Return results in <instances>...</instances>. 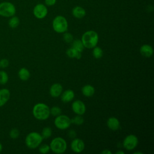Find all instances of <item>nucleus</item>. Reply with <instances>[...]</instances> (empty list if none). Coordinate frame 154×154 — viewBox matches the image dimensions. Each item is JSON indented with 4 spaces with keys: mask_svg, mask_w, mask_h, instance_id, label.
I'll return each mask as SVG.
<instances>
[{
    "mask_svg": "<svg viewBox=\"0 0 154 154\" xmlns=\"http://www.w3.org/2000/svg\"><path fill=\"white\" fill-rule=\"evenodd\" d=\"M99 40L97 33L93 30H89L85 32L81 38V41L85 48L91 49L95 47Z\"/></svg>",
    "mask_w": 154,
    "mask_h": 154,
    "instance_id": "nucleus-1",
    "label": "nucleus"
},
{
    "mask_svg": "<svg viewBox=\"0 0 154 154\" xmlns=\"http://www.w3.org/2000/svg\"><path fill=\"white\" fill-rule=\"evenodd\" d=\"M32 114L37 120H46L50 116V108L43 103H38L33 107Z\"/></svg>",
    "mask_w": 154,
    "mask_h": 154,
    "instance_id": "nucleus-2",
    "label": "nucleus"
},
{
    "mask_svg": "<svg viewBox=\"0 0 154 154\" xmlns=\"http://www.w3.org/2000/svg\"><path fill=\"white\" fill-rule=\"evenodd\" d=\"M42 141L43 137L41 134L36 132H32L26 135L25 144L28 148L33 149L38 147Z\"/></svg>",
    "mask_w": 154,
    "mask_h": 154,
    "instance_id": "nucleus-3",
    "label": "nucleus"
},
{
    "mask_svg": "<svg viewBox=\"0 0 154 154\" xmlns=\"http://www.w3.org/2000/svg\"><path fill=\"white\" fill-rule=\"evenodd\" d=\"M50 150L54 153L60 154L64 153L67 149V143L64 139L61 137L54 138L50 143Z\"/></svg>",
    "mask_w": 154,
    "mask_h": 154,
    "instance_id": "nucleus-4",
    "label": "nucleus"
},
{
    "mask_svg": "<svg viewBox=\"0 0 154 154\" xmlns=\"http://www.w3.org/2000/svg\"><path fill=\"white\" fill-rule=\"evenodd\" d=\"M52 28L58 33H64L68 28L67 19L63 16H57L52 21Z\"/></svg>",
    "mask_w": 154,
    "mask_h": 154,
    "instance_id": "nucleus-5",
    "label": "nucleus"
},
{
    "mask_svg": "<svg viewBox=\"0 0 154 154\" xmlns=\"http://www.w3.org/2000/svg\"><path fill=\"white\" fill-rule=\"evenodd\" d=\"M16 8L15 5L8 1L0 3V16L4 17H10L15 15Z\"/></svg>",
    "mask_w": 154,
    "mask_h": 154,
    "instance_id": "nucleus-6",
    "label": "nucleus"
},
{
    "mask_svg": "<svg viewBox=\"0 0 154 154\" xmlns=\"http://www.w3.org/2000/svg\"><path fill=\"white\" fill-rule=\"evenodd\" d=\"M71 123V119L66 115L60 114L57 116L54 120L55 126L61 130L67 129Z\"/></svg>",
    "mask_w": 154,
    "mask_h": 154,
    "instance_id": "nucleus-7",
    "label": "nucleus"
},
{
    "mask_svg": "<svg viewBox=\"0 0 154 154\" xmlns=\"http://www.w3.org/2000/svg\"><path fill=\"white\" fill-rule=\"evenodd\" d=\"M138 143V138L135 135L131 134L125 138L123 141V146L127 150H132L137 147Z\"/></svg>",
    "mask_w": 154,
    "mask_h": 154,
    "instance_id": "nucleus-8",
    "label": "nucleus"
},
{
    "mask_svg": "<svg viewBox=\"0 0 154 154\" xmlns=\"http://www.w3.org/2000/svg\"><path fill=\"white\" fill-rule=\"evenodd\" d=\"M33 14L37 19H42L48 14V8L43 4H38L33 8Z\"/></svg>",
    "mask_w": 154,
    "mask_h": 154,
    "instance_id": "nucleus-9",
    "label": "nucleus"
},
{
    "mask_svg": "<svg viewBox=\"0 0 154 154\" xmlns=\"http://www.w3.org/2000/svg\"><path fill=\"white\" fill-rule=\"evenodd\" d=\"M72 109L75 114L81 116L84 114L86 111L85 104L80 100H76L72 103Z\"/></svg>",
    "mask_w": 154,
    "mask_h": 154,
    "instance_id": "nucleus-10",
    "label": "nucleus"
},
{
    "mask_svg": "<svg viewBox=\"0 0 154 154\" xmlns=\"http://www.w3.org/2000/svg\"><path fill=\"white\" fill-rule=\"evenodd\" d=\"M71 149L75 153L82 152L85 147L84 141L80 138H75L70 144Z\"/></svg>",
    "mask_w": 154,
    "mask_h": 154,
    "instance_id": "nucleus-11",
    "label": "nucleus"
},
{
    "mask_svg": "<svg viewBox=\"0 0 154 154\" xmlns=\"http://www.w3.org/2000/svg\"><path fill=\"white\" fill-rule=\"evenodd\" d=\"M62 92L63 87L59 83H55L52 85L49 90V93L53 97H58L61 95Z\"/></svg>",
    "mask_w": 154,
    "mask_h": 154,
    "instance_id": "nucleus-12",
    "label": "nucleus"
},
{
    "mask_svg": "<svg viewBox=\"0 0 154 154\" xmlns=\"http://www.w3.org/2000/svg\"><path fill=\"white\" fill-rule=\"evenodd\" d=\"M10 92L7 88L0 89V108L3 106L9 100Z\"/></svg>",
    "mask_w": 154,
    "mask_h": 154,
    "instance_id": "nucleus-13",
    "label": "nucleus"
},
{
    "mask_svg": "<svg viewBox=\"0 0 154 154\" xmlns=\"http://www.w3.org/2000/svg\"><path fill=\"white\" fill-rule=\"evenodd\" d=\"M108 128L113 131H116L120 128V122L119 120L114 117H109L106 122Z\"/></svg>",
    "mask_w": 154,
    "mask_h": 154,
    "instance_id": "nucleus-14",
    "label": "nucleus"
},
{
    "mask_svg": "<svg viewBox=\"0 0 154 154\" xmlns=\"http://www.w3.org/2000/svg\"><path fill=\"white\" fill-rule=\"evenodd\" d=\"M140 52L143 57L146 58H149L153 55V49L150 45L145 44L141 46L140 49Z\"/></svg>",
    "mask_w": 154,
    "mask_h": 154,
    "instance_id": "nucleus-15",
    "label": "nucleus"
},
{
    "mask_svg": "<svg viewBox=\"0 0 154 154\" xmlns=\"http://www.w3.org/2000/svg\"><path fill=\"white\" fill-rule=\"evenodd\" d=\"M72 15L77 19H82L83 18L85 14H86V11L85 9L81 7V6H75L73 7L72 11Z\"/></svg>",
    "mask_w": 154,
    "mask_h": 154,
    "instance_id": "nucleus-16",
    "label": "nucleus"
},
{
    "mask_svg": "<svg viewBox=\"0 0 154 154\" xmlns=\"http://www.w3.org/2000/svg\"><path fill=\"white\" fill-rule=\"evenodd\" d=\"M75 97V93L72 90H67L61 94V99L62 102L67 103L72 101Z\"/></svg>",
    "mask_w": 154,
    "mask_h": 154,
    "instance_id": "nucleus-17",
    "label": "nucleus"
},
{
    "mask_svg": "<svg viewBox=\"0 0 154 154\" xmlns=\"http://www.w3.org/2000/svg\"><path fill=\"white\" fill-rule=\"evenodd\" d=\"M81 91L83 95L87 97H91L94 94L95 92L94 88L92 85L89 84L85 85L84 87H82Z\"/></svg>",
    "mask_w": 154,
    "mask_h": 154,
    "instance_id": "nucleus-18",
    "label": "nucleus"
},
{
    "mask_svg": "<svg viewBox=\"0 0 154 154\" xmlns=\"http://www.w3.org/2000/svg\"><path fill=\"white\" fill-rule=\"evenodd\" d=\"M66 54L70 58L80 59L81 57V52L75 49L72 47L70 48H69L66 51Z\"/></svg>",
    "mask_w": 154,
    "mask_h": 154,
    "instance_id": "nucleus-19",
    "label": "nucleus"
},
{
    "mask_svg": "<svg viewBox=\"0 0 154 154\" xmlns=\"http://www.w3.org/2000/svg\"><path fill=\"white\" fill-rule=\"evenodd\" d=\"M18 76L22 81H26L30 77V72L27 69L22 67L18 72Z\"/></svg>",
    "mask_w": 154,
    "mask_h": 154,
    "instance_id": "nucleus-20",
    "label": "nucleus"
},
{
    "mask_svg": "<svg viewBox=\"0 0 154 154\" xmlns=\"http://www.w3.org/2000/svg\"><path fill=\"white\" fill-rule=\"evenodd\" d=\"M19 23H20V20L19 19V17L16 16H13L10 17L9 20H8V26L11 28H17L19 26Z\"/></svg>",
    "mask_w": 154,
    "mask_h": 154,
    "instance_id": "nucleus-21",
    "label": "nucleus"
},
{
    "mask_svg": "<svg viewBox=\"0 0 154 154\" xmlns=\"http://www.w3.org/2000/svg\"><path fill=\"white\" fill-rule=\"evenodd\" d=\"M72 48L75 49L82 52L84 49V46L81 40H75L72 42Z\"/></svg>",
    "mask_w": 154,
    "mask_h": 154,
    "instance_id": "nucleus-22",
    "label": "nucleus"
},
{
    "mask_svg": "<svg viewBox=\"0 0 154 154\" xmlns=\"http://www.w3.org/2000/svg\"><path fill=\"white\" fill-rule=\"evenodd\" d=\"M93 55L96 59H99L103 55V51L100 47L96 46L95 47L93 48Z\"/></svg>",
    "mask_w": 154,
    "mask_h": 154,
    "instance_id": "nucleus-23",
    "label": "nucleus"
},
{
    "mask_svg": "<svg viewBox=\"0 0 154 154\" xmlns=\"http://www.w3.org/2000/svg\"><path fill=\"white\" fill-rule=\"evenodd\" d=\"M8 81V75L5 70H0V84L4 85Z\"/></svg>",
    "mask_w": 154,
    "mask_h": 154,
    "instance_id": "nucleus-24",
    "label": "nucleus"
},
{
    "mask_svg": "<svg viewBox=\"0 0 154 154\" xmlns=\"http://www.w3.org/2000/svg\"><path fill=\"white\" fill-rule=\"evenodd\" d=\"M41 135L43 138H48L52 135V129L49 127H45L43 129Z\"/></svg>",
    "mask_w": 154,
    "mask_h": 154,
    "instance_id": "nucleus-25",
    "label": "nucleus"
},
{
    "mask_svg": "<svg viewBox=\"0 0 154 154\" xmlns=\"http://www.w3.org/2000/svg\"><path fill=\"white\" fill-rule=\"evenodd\" d=\"M71 123L76 125H81L84 123V118L81 115H78L71 119Z\"/></svg>",
    "mask_w": 154,
    "mask_h": 154,
    "instance_id": "nucleus-26",
    "label": "nucleus"
},
{
    "mask_svg": "<svg viewBox=\"0 0 154 154\" xmlns=\"http://www.w3.org/2000/svg\"><path fill=\"white\" fill-rule=\"evenodd\" d=\"M61 113V109L58 106H54L50 109V114H51L53 116L57 117L60 115Z\"/></svg>",
    "mask_w": 154,
    "mask_h": 154,
    "instance_id": "nucleus-27",
    "label": "nucleus"
},
{
    "mask_svg": "<svg viewBox=\"0 0 154 154\" xmlns=\"http://www.w3.org/2000/svg\"><path fill=\"white\" fill-rule=\"evenodd\" d=\"M19 135H20L19 131L17 128L11 129L9 132V135H10V138H11L12 139L17 138L19 137Z\"/></svg>",
    "mask_w": 154,
    "mask_h": 154,
    "instance_id": "nucleus-28",
    "label": "nucleus"
},
{
    "mask_svg": "<svg viewBox=\"0 0 154 154\" xmlns=\"http://www.w3.org/2000/svg\"><path fill=\"white\" fill-rule=\"evenodd\" d=\"M38 150H39L40 153H43V154H46L49 152L50 147L49 145H48L46 144H43L39 147Z\"/></svg>",
    "mask_w": 154,
    "mask_h": 154,
    "instance_id": "nucleus-29",
    "label": "nucleus"
},
{
    "mask_svg": "<svg viewBox=\"0 0 154 154\" xmlns=\"http://www.w3.org/2000/svg\"><path fill=\"white\" fill-rule=\"evenodd\" d=\"M63 39L66 43H70L72 42V41L73 40V37L70 33L65 32V33L63 35Z\"/></svg>",
    "mask_w": 154,
    "mask_h": 154,
    "instance_id": "nucleus-30",
    "label": "nucleus"
},
{
    "mask_svg": "<svg viewBox=\"0 0 154 154\" xmlns=\"http://www.w3.org/2000/svg\"><path fill=\"white\" fill-rule=\"evenodd\" d=\"M9 65V61L6 58H2L0 60V68L5 69Z\"/></svg>",
    "mask_w": 154,
    "mask_h": 154,
    "instance_id": "nucleus-31",
    "label": "nucleus"
},
{
    "mask_svg": "<svg viewBox=\"0 0 154 154\" xmlns=\"http://www.w3.org/2000/svg\"><path fill=\"white\" fill-rule=\"evenodd\" d=\"M57 0H45V4L47 6H52L55 4Z\"/></svg>",
    "mask_w": 154,
    "mask_h": 154,
    "instance_id": "nucleus-32",
    "label": "nucleus"
},
{
    "mask_svg": "<svg viewBox=\"0 0 154 154\" xmlns=\"http://www.w3.org/2000/svg\"><path fill=\"white\" fill-rule=\"evenodd\" d=\"M68 135H69V137L70 138H74L76 137V132L74 130L72 129V130H70L69 131Z\"/></svg>",
    "mask_w": 154,
    "mask_h": 154,
    "instance_id": "nucleus-33",
    "label": "nucleus"
},
{
    "mask_svg": "<svg viewBox=\"0 0 154 154\" xmlns=\"http://www.w3.org/2000/svg\"><path fill=\"white\" fill-rule=\"evenodd\" d=\"M101 153L102 154H111L112 152L108 149H105L102 152H101Z\"/></svg>",
    "mask_w": 154,
    "mask_h": 154,
    "instance_id": "nucleus-34",
    "label": "nucleus"
},
{
    "mask_svg": "<svg viewBox=\"0 0 154 154\" xmlns=\"http://www.w3.org/2000/svg\"><path fill=\"white\" fill-rule=\"evenodd\" d=\"M116 154H124V152L123 151H118L116 152Z\"/></svg>",
    "mask_w": 154,
    "mask_h": 154,
    "instance_id": "nucleus-35",
    "label": "nucleus"
},
{
    "mask_svg": "<svg viewBox=\"0 0 154 154\" xmlns=\"http://www.w3.org/2000/svg\"><path fill=\"white\" fill-rule=\"evenodd\" d=\"M2 144L0 143V152L2 151Z\"/></svg>",
    "mask_w": 154,
    "mask_h": 154,
    "instance_id": "nucleus-36",
    "label": "nucleus"
},
{
    "mask_svg": "<svg viewBox=\"0 0 154 154\" xmlns=\"http://www.w3.org/2000/svg\"><path fill=\"white\" fill-rule=\"evenodd\" d=\"M136 153H139V154H143V153H141V152H134V154H136Z\"/></svg>",
    "mask_w": 154,
    "mask_h": 154,
    "instance_id": "nucleus-37",
    "label": "nucleus"
}]
</instances>
